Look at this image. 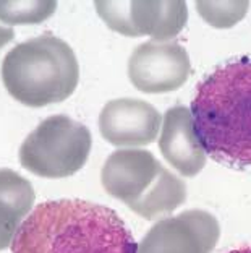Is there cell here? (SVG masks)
<instances>
[{"label": "cell", "mask_w": 251, "mask_h": 253, "mask_svg": "<svg viewBox=\"0 0 251 253\" xmlns=\"http://www.w3.org/2000/svg\"><path fill=\"white\" fill-rule=\"evenodd\" d=\"M79 65L64 39L42 34L16 44L2 60V82L8 94L28 107L68 99L76 89Z\"/></svg>", "instance_id": "obj_3"}, {"label": "cell", "mask_w": 251, "mask_h": 253, "mask_svg": "<svg viewBox=\"0 0 251 253\" xmlns=\"http://www.w3.org/2000/svg\"><path fill=\"white\" fill-rule=\"evenodd\" d=\"M159 149L164 159L181 175L195 177L204 169L208 154L198 138L188 107L175 106L164 114Z\"/></svg>", "instance_id": "obj_9"}, {"label": "cell", "mask_w": 251, "mask_h": 253, "mask_svg": "<svg viewBox=\"0 0 251 253\" xmlns=\"http://www.w3.org/2000/svg\"><path fill=\"white\" fill-rule=\"evenodd\" d=\"M190 111L208 156L251 172V54L219 63L198 84Z\"/></svg>", "instance_id": "obj_1"}, {"label": "cell", "mask_w": 251, "mask_h": 253, "mask_svg": "<svg viewBox=\"0 0 251 253\" xmlns=\"http://www.w3.org/2000/svg\"><path fill=\"white\" fill-rule=\"evenodd\" d=\"M188 20L186 3L130 2V25L133 38L151 36L156 42H169L179 36Z\"/></svg>", "instance_id": "obj_10"}, {"label": "cell", "mask_w": 251, "mask_h": 253, "mask_svg": "<svg viewBox=\"0 0 251 253\" xmlns=\"http://www.w3.org/2000/svg\"><path fill=\"white\" fill-rule=\"evenodd\" d=\"M34 203V190L30 180L11 169H0V252L13 244L25 217Z\"/></svg>", "instance_id": "obj_11"}, {"label": "cell", "mask_w": 251, "mask_h": 253, "mask_svg": "<svg viewBox=\"0 0 251 253\" xmlns=\"http://www.w3.org/2000/svg\"><path fill=\"white\" fill-rule=\"evenodd\" d=\"M186 200V187L181 179L169 169H162L157 182L146 197L130 206V210L144 219H157L167 216L181 206Z\"/></svg>", "instance_id": "obj_12"}, {"label": "cell", "mask_w": 251, "mask_h": 253, "mask_svg": "<svg viewBox=\"0 0 251 253\" xmlns=\"http://www.w3.org/2000/svg\"><path fill=\"white\" fill-rule=\"evenodd\" d=\"M161 114L141 99L109 101L99 114V131L113 146H146L161 133Z\"/></svg>", "instance_id": "obj_8"}, {"label": "cell", "mask_w": 251, "mask_h": 253, "mask_svg": "<svg viewBox=\"0 0 251 253\" xmlns=\"http://www.w3.org/2000/svg\"><path fill=\"white\" fill-rule=\"evenodd\" d=\"M57 8L54 0L41 2H5L0 0V21L7 25H31L42 23L52 16Z\"/></svg>", "instance_id": "obj_13"}, {"label": "cell", "mask_w": 251, "mask_h": 253, "mask_svg": "<svg viewBox=\"0 0 251 253\" xmlns=\"http://www.w3.org/2000/svg\"><path fill=\"white\" fill-rule=\"evenodd\" d=\"M229 253H251V245L250 247H240V249H233Z\"/></svg>", "instance_id": "obj_16"}, {"label": "cell", "mask_w": 251, "mask_h": 253, "mask_svg": "<svg viewBox=\"0 0 251 253\" xmlns=\"http://www.w3.org/2000/svg\"><path fill=\"white\" fill-rule=\"evenodd\" d=\"M219 237V222L211 212L190 210L157 221L138 244V253H211Z\"/></svg>", "instance_id": "obj_5"}, {"label": "cell", "mask_w": 251, "mask_h": 253, "mask_svg": "<svg viewBox=\"0 0 251 253\" xmlns=\"http://www.w3.org/2000/svg\"><path fill=\"white\" fill-rule=\"evenodd\" d=\"M11 253H138L115 211L78 198L37 205L16 232Z\"/></svg>", "instance_id": "obj_2"}, {"label": "cell", "mask_w": 251, "mask_h": 253, "mask_svg": "<svg viewBox=\"0 0 251 253\" xmlns=\"http://www.w3.org/2000/svg\"><path fill=\"white\" fill-rule=\"evenodd\" d=\"M13 38H15V31L11 30V28L0 25V50H2L10 41H13Z\"/></svg>", "instance_id": "obj_15"}, {"label": "cell", "mask_w": 251, "mask_h": 253, "mask_svg": "<svg viewBox=\"0 0 251 253\" xmlns=\"http://www.w3.org/2000/svg\"><path fill=\"white\" fill-rule=\"evenodd\" d=\"M91 131L68 116L42 120L20 146V163L26 170L45 179L70 177L86 164Z\"/></svg>", "instance_id": "obj_4"}, {"label": "cell", "mask_w": 251, "mask_h": 253, "mask_svg": "<svg viewBox=\"0 0 251 253\" xmlns=\"http://www.w3.org/2000/svg\"><path fill=\"white\" fill-rule=\"evenodd\" d=\"M162 169V164L146 149H117L102 166L101 182L110 197L130 208L146 197Z\"/></svg>", "instance_id": "obj_7"}, {"label": "cell", "mask_w": 251, "mask_h": 253, "mask_svg": "<svg viewBox=\"0 0 251 253\" xmlns=\"http://www.w3.org/2000/svg\"><path fill=\"white\" fill-rule=\"evenodd\" d=\"M191 73L190 57L177 42H143L128 60V78L141 93L164 94L181 88Z\"/></svg>", "instance_id": "obj_6"}, {"label": "cell", "mask_w": 251, "mask_h": 253, "mask_svg": "<svg viewBox=\"0 0 251 253\" xmlns=\"http://www.w3.org/2000/svg\"><path fill=\"white\" fill-rule=\"evenodd\" d=\"M250 8V2L235 0V2H196V11L208 25L227 30L240 23Z\"/></svg>", "instance_id": "obj_14"}]
</instances>
